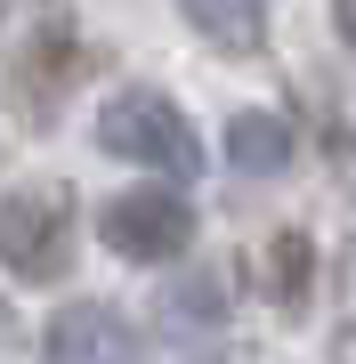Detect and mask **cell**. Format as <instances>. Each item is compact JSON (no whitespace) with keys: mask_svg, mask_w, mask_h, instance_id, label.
Masks as SVG:
<instances>
[{"mask_svg":"<svg viewBox=\"0 0 356 364\" xmlns=\"http://www.w3.org/2000/svg\"><path fill=\"white\" fill-rule=\"evenodd\" d=\"M97 146L138 170H162V178H195L203 170V146H195V122L178 114L162 90H122L106 114H97Z\"/></svg>","mask_w":356,"mask_h":364,"instance_id":"obj_1","label":"cell"},{"mask_svg":"<svg viewBox=\"0 0 356 364\" xmlns=\"http://www.w3.org/2000/svg\"><path fill=\"white\" fill-rule=\"evenodd\" d=\"M0 259L16 284H57L73 259V195L65 186H16L0 219Z\"/></svg>","mask_w":356,"mask_h":364,"instance_id":"obj_2","label":"cell"},{"mask_svg":"<svg viewBox=\"0 0 356 364\" xmlns=\"http://www.w3.org/2000/svg\"><path fill=\"white\" fill-rule=\"evenodd\" d=\"M97 235H106L114 259H178L186 243H195V210H186L171 186H138V195H114L106 219H97Z\"/></svg>","mask_w":356,"mask_h":364,"instance_id":"obj_3","label":"cell"},{"mask_svg":"<svg viewBox=\"0 0 356 364\" xmlns=\"http://www.w3.org/2000/svg\"><path fill=\"white\" fill-rule=\"evenodd\" d=\"M138 340L122 324L114 308H97V299H73V308L49 316V332H41V364H130Z\"/></svg>","mask_w":356,"mask_h":364,"instance_id":"obj_4","label":"cell"},{"mask_svg":"<svg viewBox=\"0 0 356 364\" xmlns=\"http://www.w3.org/2000/svg\"><path fill=\"white\" fill-rule=\"evenodd\" d=\"M227 162H235L243 178H276L291 162V122L284 114H235L227 122Z\"/></svg>","mask_w":356,"mask_h":364,"instance_id":"obj_5","label":"cell"},{"mask_svg":"<svg viewBox=\"0 0 356 364\" xmlns=\"http://www.w3.org/2000/svg\"><path fill=\"white\" fill-rule=\"evenodd\" d=\"M178 16L211 49H259L267 41V0H178Z\"/></svg>","mask_w":356,"mask_h":364,"instance_id":"obj_6","label":"cell"},{"mask_svg":"<svg viewBox=\"0 0 356 364\" xmlns=\"http://www.w3.org/2000/svg\"><path fill=\"white\" fill-rule=\"evenodd\" d=\"M219 308H227V291H219V275H195V291L186 284H171L162 291V324H219Z\"/></svg>","mask_w":356,"mask_h":364,"instance_id":"obj_7","label":"cell"},{"mask_svg":"<svg viewBox=\"0 0 356 364\" xmlns=\"http://www.w3.org/2000/svg\"><path fill=\"white\" fill-rule=\"evenodd\" d=\"M276 299L284 308L308 299V235H276Z\"/></svg>","mask_w":356,"mask_h":364,"instance_id":"obj_8","label":"cell"},{"mask_svg":"<svg viewBox=\"0 0 356 364\" xmlns=\"http://www.w3.org/2000/svg\"><path fill=\"white\" fill-rule=\"evenodd\" d=\"M332 25H340V41L356 49V0H332Z\"/></svg>","mask_w":356,"mask_h":364,"instance_id":"obj_9","label":"cell"}]
</instances>
